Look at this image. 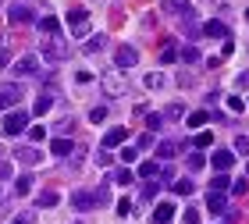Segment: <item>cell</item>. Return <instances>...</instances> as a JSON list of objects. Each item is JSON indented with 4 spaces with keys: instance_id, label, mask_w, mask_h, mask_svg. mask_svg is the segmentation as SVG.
I'll use <instances>...</instances> for the list:
<instances>
[{
    "instance_id": "obj_1",
    "label": "cell",
    "mask_w": 249,
    "mask_h": 224,
    "mask_svg": "<svg viewBox=\"0 0 249 224\" xmlns=\"http://www.w3.org/2000/svg\"><path fill=\"white\" fill-rule=\"evenodd\" d=\"M64 21H68V29H71L75 39H82V36L93 32V21H89V11H86V7H71V11L64 15Z\"/></svg>"
},
{
    "instance_id": "obj_2",
    "label": "cell",
    "mask_w": 249,
    "mask_h": 224,
    "mask_svg": "<svg viewBox=\"0 0 249 224\" xmlns=\"http://www.w3.org/2000/svg\"><path fill=\"white\" fill-rule=\"evenodd\" d=\"M29 121H32V114L29 110H7L4 114V121H0V128H4V136H21V132H29Z\"/></svg>"
},
{
    "instance_id": "obj_3",
    "label": "cell",
    "mask_w": 249,
    "mask_h": 224,
    "mask_svg": "<svg viewBox=\"0 0 249 224\" xmlns=\"http://www.w3.org/2000/svg\"><path fill=\"white\" fill-rule=\"evenodd\" d=\"M43 57L47 61H68L71 47L64 43V36H43Z\"/></svg>"
},
{
    "instance_id": "obj_4",
    "label": "cell",
    "mask_w": 249,
    "mask_h": 224,
    "mask_svg": "<svg viewBox=\"0 0 249 224\" xmlns=\"http://www.w3.org/2000/svg\"><path fill=\"white\" fill-rule=\"evenodd\" d=\"M132 89V82L124 78V71H107L104 75V93L110 96V100H118V96H124Z\"/></svg>"
},
{
    "instance_id": "obj_5",
    "label": "cell",
    "mask_w": 249,
    "mask_h": 224,
    "mask_svg": "<svg viewBox=\"0 0 249 224\" xmlns=\"http://www.w3.org/2000/svg\"><path fill=\"white\" fill-rule=\"evenodd\" d=\"M11 71H15V78H32V75H39V57H36V53H25V57H18L15 64H11Z\"/></svg>"
},
{
    "instance_id": "obj_6",
    "label": "cell",
    "mask_w": 249,
    "mask_h": 224,
    "mask_svg": "<svg viewBox=\"0 0 249 224\" xmlns=\"http://www.w3.org/2000/svg\"><path fill=\"white\" fill-rule=\"evenodd\" d=\"M160 11L164 15H178V18H196V7L189 4V0H160Z\"/></svg>"
},
{
    "instance_id": "obj_7",
    "label": "cell",
    "mask_w": 249,
    "mask_h": 224,
    "mask_svg": "<svg viewBox=\"0 0 249 224\" xmlns=\"http://www.w3.org/2000/svg\"><path fill=\"white\" fill-rule=\"evenodd\" d=\"M114 64H118V71H128V68H135V64H139V50L124 43V47H118V50H114Z\"/></svg>"
},
{
    "instance_id": "obj_8",
    "label": "cell",
    "mask_w": 249,
    "mask_h": 224,
    "mask_svg": "<svg viewBox=\"0 0 249 224\" xmlns=\"http://www.w3.org/2000/svg\"><path fill=\"white\" fill-rule=\"evenodd\" d=\"M71 207L78 214H89V210L96 207V192H89V189H75L71 192Z\"/></svg>"
},
{
    "instance_id": "obj_9",
    "label": "cell",
    "mask_w": 249,
    "mask_h": 224,
    "mask_svg": "<svg viewBox=\"0 0 249 224\" xmlns=\"http://www.w3.org/2000/svg\"><path fill=\"white\" fill-rule=\"evenodd\" d=\"M21 100V86L18 82H4L0 86V110H11Z\"/></svg>"
},
{
    "instance_id": "obj_10",
    "label": "cell",
    "mask_w": 249,
    "mask_h": 224,
    "mask_svg": "<svg viewBox=\"0 0 249 224\" xmlns=\"http://www.w3.org/2000/svg\"><path fill=\"white\" fill-rule=\"evenodd\" d=\"M7 18L15 21V25H29V21L36 18V11H32V4H11L7 7Z\"/></svg>"
},
{
    "instance_id": "obj_11",
    "label": "cell",
    "mask_w": 249,
    "mask_h": 224,
    "mask_svg": "<svg viewBox=\"0 0 249 224\" xmlns=\"http://www.w3.org/2000/svg\"><path fill=\"white\" fill-rule=\"evenodd\" d=\"M210 164H213V171L228 174V167L235 164V153H231V150H213V156H210Z\"/></svg>"
},
{
    "instance_id": "obj_12",
    "label": "cell",
    "mask_w": 249,
    "mask_h": 224,
    "mask_svg": "<svg viewBox=\"0 0 249 224\" xmlns=\"http://www.w3.org/2000/svg\"><path fill=\"white\" fill-rule=\"evenodd\" d=\"M199 32H203V36H210V39H231L228 25H224V21H217V18H213V21H207V25H203Z\"/></svg>"
},
{
    "instance_id": "obj_13",
    "label": "cell",
    "mask_w": 249,
    "mask_h": 224,
    "mask_svg": "<svg viewBox=\"0 0 249 224\" xmlns=\"http://www.w3.org/2000/svg\"><path fill=\"white\" fill-rule=\"evenodd\" d=\"M15 156H18V164H29V167L43 160V153H39L36 146H18V150H15Z\"/></svg>"
},
{
    "instance_id": "obj_14",
    "label": "cell",
    "mask_w": 249,
    "mask_h": 224,
    "mask_svg": "<svg viewBox=\"0 0 249 224\" xmlns=\"http://www.w3.org/2000/svg\"><path fill=\"white\" fill-rule=\"evenodd\" d=\"M207 210H210V214H228V199H224V192H210L207 196Z\"/></svg>"
},
{
    "instance_id": "obj_15",
    "label": "cell",
    "mask_w": 249,
    "mask_h": 224,
    "mask_svg": "<svg viewBox=\"0 0 249 224\" xmlns=\"http://www.w3.org/2000/svg\"><path fill=\"white\" fill-rule=\"evenodd\" d=\"M124 139H128V128H110L104 136V146H100V150H114V146H121Z\"/></svg>"
},
{
    "instance_id": "obj_16",
    "label": "cell",
    "mask_w": 249,
    "mask_h": 224,
    "mask_svg": "<svg viewBox=\"0 0 249 224\" xmlns=\"http://www.w3.org/2000/svg\"><path fill=\"white\" fill-rule=\"evenodd\" d=\"M171 217H175V203H157V210H153V224H171Z\"/></svg>"
},
{
    "instance_id": "obj_17",
    "label": "cell",
    "mask_w": 249,
    "mask_h": 224,
    "mask_svg": "<svg viewBox=\"0 0 249 224\" xmlns=\"http://www.w3.org/2000/svg\"><path fill=\"white\" fill-rule=\"evenodd\" d=\"M50 153H53V156H71V153H75V142L64 139V136H57V139L50 142Z\"/></svg>"
},
{
    "instance_id": "obj_18",
    "label": "cell",
    "mask_w": 249,
    "mask_h": 224,
    "mask_svg": "<svg viewBox=\"0 0 249 224\" xmlns=\"http://www.w3.org/2000/svg\"><path fill=\"white\" fill-rule=\"evenodd\" d=\"M39 32H43V36H61V21L53 15H43L39 18Z\"/></svg>"
},
{
    "instance_id": "obj_19",
    "label": "cell",
    "mask_w": 249,
    "mask_h": 224,
    "mask_svg": "<svg viewBox=\"0 0 249 224\" xmlns=\"http://www.w3.org/2000/svg\"><path fill=\"white\" fill-rule=\"evenodd\" d=\"M50 107H53V93H39L36 107H32V114H36V118H43V114H47Z\"/></svg>"
},
{
    "instance_id": "obj_20",
    "label": "cell",
    "mask_w": 249,
    "mask_h": 224,
    "mask_svg": "<svg viewBox=\"0 0 249 224\" xmlns=\"http://www.w3.org/2000/svg\"><path fill=\"white\" fill-rule=\"evenodd\" d=\"M32 185H36V182H32V174H18L15 178V196H29Z\"/></svg>"
},
{
    "instance_id": "obj_21",
    "label": "cell",
    "mask_w": 249,
    "mask_h": 224,
    "mask_svg": "<svg viewBox=\"0 0 249 224\" xmlns=\"http://www.w3.org/2000/svg\"><path fill=\"white\" fill-rule=\"evenodd\" d=\"M175 153H178V142H171V139H164L160 146H157V160H171Z\"/></svg>"
},
{
    "instance_id": "obj_22",
    "label": "cell",
    "mask_w": 249,
    "mask_h": 224,
    "mask_svg": "<svg viewBox=\"0 0 249 224\" xmlns=\"http://www.w3.org/2000/svg\"><path fill=\"white\" fill-rule=\"evenodd\" d=\"M160 174V160H146V164H139V178H146V182H150V178H157Z\"/></svg>"
},
{
    "instance_id": "obj_23",
    "label": "cell",
    "mask_w": 249,
    "mask_h": 224,
    "mask_svg": "<svg viewBox=\"0 0 249 224\" xmlns=\"http://www.w3.org/2000/svg\"><path fill=\"white\" fill-rule=\"evenodd\" d=\"M57 199H61V196L53 192V189H47V192L36 196V207H47V210H50V207H57Z\"/></svg>"
},
{
    "instance_id": "obj_24",
    "label": "cell",
    "mask_w": 249,
    "mask_h": 224,
    "mask_svg": "<svg viewBox=\"0 0 249 224\" xmlns=\"http://www.w3.org/2000/svg\"><path fill=\"white\" fill-rule=\"evenodd\" d=\"M175 192H178V196H192V192H196V182H192V178H178V182H175Z\"/></svg>"
},
{
    "instance_id": "obj_25",
    "label": "cell",
    "mask_w": 249,
    "mask_h": 224,
    "mask_svg": "<svg viewBox=\"0 0 249 224\" xmlns=\"http://www.w3.org/2000/svg\"><path fill=\"white\" fill-rule=\"evenodd\" d=\"M224 189H231V178L217 171V178H213V182H210V192H224Z\"/></svg>"
},
{
    "instance_id": "obj_26",
    "label": "cell",
    "mask_w": 249,
    "mask_h": 224,
    "mask_svg": "<svg viewBox=\"0 0 249 224\" xmlns=\"http://www.w3.org/2000/svg\"><path fill=\"white\" fill-rule=\"evenodd\" d=\"M142 82H146V89H164V82H167V78H164L160 71H150V75L142 78Z\"/></svg>"
},
{
    "instance_id": "obj_27",
    "label": "cell",
    "mask_w": 249,
    "mask_h": 224,
    "mask_svg": "<svg viewBox=\"0 0 249 224\" xmlns=\"http://www.w3.org/2000/svg\"><path fill=\"white\" fill-rule=\"evenodd\" d=\"M178 57H182L185 64H196V61H199V50H196V47H189V43H185V47L178 50Z\"/></svg>"
},
{
    "instance_id": "obj_28",
    "label": "cell",
    "mask_w": 249,
    "mask_h": 224,
    "mask_svg": "<svg viewBox=\"0 0 249 224\" xmlns=\"http://www.w3.org/2000/svg\"><path fill=\"white\" fill-rule=\"evenodd\" d=\"M207 121H210V114H207V110H196V114H189V128H203Z\"/></svg>"
},
{
    "instance_id": "obj_29",
    "label": "cell",
    "mask_w": 249,
    "mask_h": 224,
    "mask_svg": "<svg viewBox=\"0 0 249 224\" xmlns=\"http://www.w3.org/2000/svg\"><path fill=\"white\" fill-rule=\"evenodd\" d=\"M185 164H189V171L196 174V171H203V164H207V160H203V153H189V156H185Z\"/></svg>"
},
{
    "instance_id": "obj_30",
    "label": "cell",
    "mask_w": 249,
    "mask_h": 224,
    "mask_svg": "<svg viewBox=\"0 0 249 224\" xmlns=\"http://www.w3.org/2000/svg\"><path fill=\"white\" fill-rule=\"evenodd\" d=\"M104 47H107V36H93V39L86 43V53H96V50H104Z\"/></svg>"
},
{
    "instance_id": "obj_31",
    "label": "cell",
    "mask_w": 249,
    "mask_h": 224,
    "mask_svg": "<svg viewBox=\"0 0 249 224\" xmlns=\"http://www.w3.org/2000/svg\"><path fill=\"white\" fill-rule=\"evenodd\" d=\"M160 61H164V64H171V61H178V47H175V43H167V47L160 50Z\"/></svg>"
},
{
    "instance_id": "obj_32",
    "label": "cell",
    "mask_w": 249,
    "mask_h": 224,
    "mask_svg": "<svg viewBox=\"0 0 249 224\" xmlns=\"http://www.w3.org/2000/svg\"><path fill=\"white\" fill-rule=\"evenodd\" d=\"M89 121H93V125H104L107 121V107H93L89 110Z\"/></svg>"
},
{
    "instance_id": "obj_33",
    "label": "cell",
    "mask_w": 249,
    "mask_h": 224,
    "mask_svg": "<svg viewBox=\"0 0 249 224\" xmlns=\"http://www.w3.org/2000/svg\"><path fill=\"white\" fill-rule=\"evenodd\" d=\"M182 114H185V107L182 103H171V107L164 110V121H175V118H182Z\"/></svg>"
},
{
    "instance_id": "obj_34",
    "label": "cell",
    "mask_w": 249,
    "mask_h": 224,
    "mask_svg": "<svg viewBox=\"0 0 249 224\" xmlns=\"http://www.w3.org/2000/svg\"><path fill=\"white\" fill-rule=\"evenodd\" d=\"M114 182H118V185H132V171H128V167H118V171H114Z\"/></svg>"
},
{
    "instance_id": "obj_35",
    "label": "cell",
    "mask_w": 249,
    "mask_h": 224,
    "mask_svg": "<svg viewBox=\"0 0 249 224\" xmlns=\"http://www.w3.org/2000/svg\"><path fill=\"white\" fill-rule=\"evenodd\" d=\"M107 203H110V189L100 185V189H96V207H107Z\"/></svg>"
},
{
    "instance_id": "obj_36",
    "label": "cell",
    "mask_w": 249,
    "mask_h": 224,
    "mask_svg": "<svg viewBox=\"0 0 249 224\" xmlns=\"http://www.w3.org/2000/svg\"><path fill=\"white\" fill-rule=\"evenodd\" d=\"M121 160H124V164H135V160H139V150H135V146H124V150H121Z\"/></svg>"
},
{
    "instance_id": "obj_37",
    "label": "cell",
    "mask_w": 249,
    "mask_h": 224,
    "mask_svg": "<svg viewBox=\"0 0 249 224\" xmlns=\"http://www.w3.org/2000/svg\"><path fill=\"white\" fill-rule=\"evenodd\" d=\"M132 210H135V207H132V199H128V196H124V199H118V214H121V217H128Z\"/></svg>"
},
{
    "instance_id": "obj_38",
    "label": "cell",
    "mask_w": 249,
    "mask_h": 224,
    "mask_svg": "<svg viewBox=\"0 0 249 224\" xmlns=\"http://www.w3.org/2000/svg\"><path fill=\"white\" fill-rule=\"evenodd\" d=\"M29 139H32V142L47 139V128H43V125H32V128H29Z\"/></svg>"
},
{
    "instance_id": "obj_39",
    "label": "cell",
    "mask_w": 249,
    "mask_h": 224,
    "mask_svg": "<svg viewBox=\"0 0 249 224\" xmlns=\"http://www.w3.org/2000/svg\"><path fill=\"white\" fill-rule=\"evenodd\" d=\"M146 125H150V132H157L164 125V114H146Z\"/></svg>"
},
{
    "instance_id": "obj_40",
    "label": "cell",
    "mask_w": 249,
    "mask_h": 224,
    "mask_svg": "<svg viewBox=\"0 0 249 224\" xmlns=\"http://www.w3.org/2000/svg\"><path fill=\"white\" fill-rule=\"evenodd\" d=\"M182 224H199V210H185V214H182Z\"/></svg>"
},
{
    "instance_id": "obj_41",
    "label": "cell",
    "mask_w": 249,
    "mask_h": 224,
    "mask_svg": "<svg viewBox=\"0 0 249 224\" xmlns=\"http://www.w3.org/2000/svg\"><path fill=\"white\" fill-rule=\"evenodd\" d=\"M235 153L249 156V139H246V136H239V139H235Z\"/></svg>"
},
{
    "instance_id": "obj_42",
    "label": "cell",
    "mask_w": 249,
    "mask_h": 224,
    "mask_svg": "<svg viewBox=\"0 0 249 224\" xmlns=\"http://www.w3.org/2000/svg\"><path fill=\"white\" fill-rule=\"evenodd\" d=\"M210 142H213V136H210V132H199V136H196V146H199V150H207Z\"/></svg>"
},
{
    "instance_id": "obj_43",
    "label": "cell",
    "mask_w": 249,
    "mask_h": 224,
    "mask_svg": "<svg viewBox=\"0 0 249 224\" xmlns=\"http://www.w3.org/2000/svg\"><path fill=\"white\" fill-rule=\"evenodd\" d=\"M96 164H100V167H110V164H114V156H110L107 150H100V153H96Z\"/></svg>"
},
{
    "instance_id": "obj_44",
    "label": "cell",
    "mask_w": 249,
    "mask_h": 224,
    "mask_svg": "<svg viewBox=\"0 0 249 224\" xmlns=\"http://www.w3.org/2000/svg\"><path fill=\"white\" fill-rule=\"evenodd\" d=\"M11 174H15V167H11L7 160H0V182H7V178H11Z\"/></svg>"
},
{
    "instance_id": "obj_45",
    "label": "cell",
    "mask_w": 249,
    "mask_h": 224,
    "mask_svg": "<svg viewBox=\"0 0 249 224\" xmlns=\"http://www.w3.org/2000/svg\"><path fill=\"white\" fill-rule=\"evenodd\" d=\"M142 196H146V199H150V196H157V182H153V178L142 185Z\"/></svg>"
},
{
    "instance_id": "obj_46",
    "label": "cell",
    "mask_w": 249,
    "mask_h": 224,
    "mask_svg": "<svg viewBox=\"0 0 249 224\" xmlns=\"http://www.w3.org/2000/svg\"><path fill=\"white\" fill-rule=\"evenodd\" d=\"M11 224H36V214H21V217H15Z\"/></svg>"
},
{
    "instance_id": "obj_47",
    "label": "cell",
    "mask_w": 249,
    "mask_h": 224,
    "mask_svg": "<svg viewBox=\"0 0 249 224\" xmlns=\"http://www.w3.org/2000/svg\"><path fill=\"white\" fill-rule=\"evenodd\" d=\"M228 107H231V110H242V107H246V100H239V96H228Z\"/></svg>"
},
{
    "instance_id": "obj_48",
    "label": "cell",
    "mask_w": 249,
    "mask_h": 224,
    "mask_svg": "<svg viewBox=\"0 0 249 224\" xmlns=\"http://www.w3.org/2000/svg\"><path fill=\"white\" fill-rule=\"evenodd\" d=\"M239 86H242V89H249V71H242V75H239Z\"/></svg>"
},
{
    "instance_id": "obj_49",
    "label": "cell",
    "mask_w": 249,
    "mask_h": 224,
    "mask_svg": "<svg viewBox=\"0 0 249 224\" xmlns=\"http://www.w3.org/2000/svg\"><path fill=\"white\" fill-rule=\"evenodd\" d=\"M246 18H249V7H246Z\"/></svg>"
},
{
    "instance_id": "obj_50",
    "label": "cell",
    "mask_w": 249,
    "mask_h": 224,
    "mask_svg": "<svg viewBox=\"0 0 249 224\" xmlns=\"http://www.w3.org/2000/svg\"><path fill=\"white\" fill-rule=\"evenodd\" d=\"M246 174H249V164H246Z\"/></svg>"
},
{
    "instance_id": "obj_51",
    "label": "cell",
    "mask_w": 249,
    "mask_h": 224,
    "mask_svg": "<svg viewBox=\"0 0 249 224\" xmlns=\"http://www.w3.org/2000/svg\"><path fill=\"white\" fill-rule=\"evenodd\" d=\"M75 224H86V221H75Z\"/></svg>"
},
{
    "instance_id": "obj_52",
    "label": "cell",
    "mask_w": 249,
    "mask_h": 224,
    "mask_svg": "<svg viewBox=\"0 0 249 224\" xmlns=\"http://www.w3.org/2000/svg\"><path fill=\"white\" fill-rule=\"evenodd\" d=\"M0 153H4V146H0Z\"/></svg>"
}]
</instances>
